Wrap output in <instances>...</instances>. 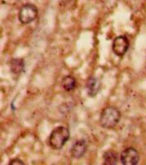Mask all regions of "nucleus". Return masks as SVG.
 Here are the masks:
<instances>
[{"label":"nucleus","mask_w":146,"mask_h":165,"mask_svg":"<svg viewBox=\"0 0 146 165\" xmlns=\"http://www.w3.org/2000/svg\"><path fill=\"white\" fill-rule=\"evenodd\" d=\"M120 117L121 114L116 107L107 106L101 112L99 123L104 128L111 129L118 125Z\"/></svg>","instance_id":"obj_1"},{"label":"nucleus","mask_w":146,"mask_h":165,"mask_svg":"<svg viewBox=\"0 0 146 165\" xmlns=\"http://www.w3.org/2000/svg\"><path fill=\"white\" fill-rule=\"evenodd\" d=\"M69 130L63 126H59L55 128L50 133L48 139V144L51 149L60 150L69 139Z\"/></svg>","instance_id":"obj_2"},{"label":"nucleus","mask_w":146,"mask_h":165,"mask_svg":"<svg viewBox=\"0 0 146 165\" xmlns=\"http://www.w3.org/2000/svg\"><path fill=\"white\" fill-rule=\"evenodd\" d=\"M38 16V9L34 4L26 3L22 6L18 13V19L22 24L33 22Z\"/></svg>","instance_id":"obj_3"},{"label":"nucleus","mask_w":146,"mask_h":165,"mask_svg":"<svg viewBox=\"0 0 146 165\" xmlns=\"http://www.w3.org/2000/svg\"><path fill=\"white\" fill-rule=\"evenodd\" d=\"M120 160L121 164L125 165L138 164L140 160V156L135 148L128 147L121 152Z\"/></svg>","instance_id":"obj_4"},{"label":"nucleus","mask_w":146,"mask_h":165,"mask_svg":"<svg viewBox=\"0 0 146 165\" xmlns=\"http://www.w3.org/2000/svg\"><path fill=\"white\" fill-rule=\"evenodd\" d=\"M128 48H129V40L126 36L120 35L114 39L112 44V50L116 56L122 57L127 52Z\"/></svg>","instance_id":"obj_5"},{"label":"nucleus","mask_w":146,"mask_h":165,"mask_svg":"<svg viewBox=\"0 0 146 165\" xmlns=\"http://www.w3.org/2000/svg\"><path fill=\"white\" fill-rule=\"evenodd\" d=\"M87 143L85 139H78L75 141L70 149L71 157L75 159H79L86 153Z\"/></svg>","instance_id":"obj_6"},{"label":"nucleus","mask_w":146,"mask_h":165,"mask_svg":"<svg viewBox=\"0 0 146 165\" xmlns=\"http://www.w3.org/2000/svg\"><path fill=\"white\" fill-rule=\"evenodd\" d=\"M86 92L90 97H95L101 89V81L96 77H90L86 81Z\"/></svg>","instance_id":"obj_7"},{"label":"nucleus","mask_w":146,"mask_h":165,"mask_svg":"<svg viewBox=\"0 0 146 165\" xmlns=\"http://www.w3.org/2000/svg\"><path fill=\"white\" fill-rule=\"evenodd\" d=\"M10 71L14 74H20L24 71L25 63L22 58H13L9 62Z\"/></svg>","instance_id":"obj_8"},{"label":"nucleus","mask_w":146,"mask_h":165,"mask_svg":"<svg viewBox=\"0 0 146 165\" xmlns=\"http://www.w3.org/2000/svg\"><path fill=\"white\" fill-rule=\"evenodd\" d=\"M61 86L66 92H71L76 87V80L72 75H66L63 78Z\"/></svg>","instance_id":"obj_9"},{"label":"nucleus","mask_w":146,"mask_h":165,"mask_svg":"<svg viewBox=\"0 0 146 165\" xmlns=\"http://www.w3.org/2000/svg\"><path fill=\"white\" fill-rule=\"evenodd\" d=\"M119 158L118 154L112 150L105 151L103 155L104 164H116L119 162Z\"/></svg>","instance_id":"obj_10"},{"label":"nucleus","mask_w":146,"mask_h":165,"mask_svg":"<svg viewBox=\"0 0 146 165\" xmlns=\"http://www.w3.org/2000/svg\"><path fill=\"white\" fill-rule=\"evenodd\" d=\"M9 165H12V164H24V162L23 161H22L21 159H18V158H16V159H13V160H11L9 163Z\"/></svg>","instance_id":"obj_11"}]
</instances>
